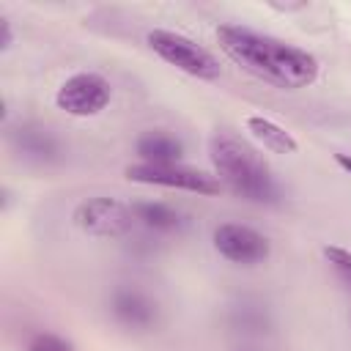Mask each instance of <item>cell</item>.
<instances>
[{"instance_id":"1","label":"cell","mask_w":351,"mask_h":351,"mask_svg":"<svg viewBox=\"0 0 351 351\" xmlns=\"http://www.w3.org/2000/svg\"><path fill=\"white\" fill-rule=\"evenodd\" d=\"M217 44L236 66L282 90L310 88L321 74V63L313 52L241 25H219Z\"/></svg>"},{"instance_id":"2","label":"cell","mask_w":351,"mask_h":351,"mask_svg":"<svg viewBox=\"0 0 351 351\" xmlns=\"http://www.w3.org/2000/svg\"><path fill=\"white\" fill-rule=\"evenodd\" d=\"M208 156L211 165L219 176V184L233 189L239 197L261 206H274L280 203L282 192L269 170V165L261 159V154L239 140L230 132H217L208 140Z\"/></svg>"},{"instance_id":"3","label":"cell","mask_w":351,"mask_h":351,"mask_svg":"<svg viewBox=\"0 0 351 351\" xmlns=\"http://www.w3.org/2000/svg\"><path fill=\"white\" fill-rule=\"evenodd\" d=\"M148 47L170 66H176L178 71L195 77V80H203V82H214L222 77V66L219 60L206 49L200 47L197 41H192L189 36H181V33H173V30H151L145 36Z\"/></svg>"},{"instance_id":"4","label":"cell","mask_w":351,"mask_h":351,"mask_svg":"<svg viewBox=\"0 0 351 351\" xmlns=\"http://www.w3.org/2000/svg\"><path fill=\"white\" fill-rule=\"evenodd\" d=\"M71 219L82 233L93 239H121V236H129L132 228L137 225L132 206L110 195H96L77 203Z\"/></svg>"},{"instance_id":"5","label":"cell","mask_w":351,"mask_h":351,"mask_svg":"<svg viewBox=\"0 0 351 351\" xmlns=\"http://www.w3.org/2000/svg\"><path fill=\"white\" fill-rule=\"evenodd\" d=\"M126 178L134 184H148V186H162V189H181V192H192V195H219L222 184L217 176H208L203 170L195 167H184V165H129L126 167Z\"/></svg>"},{"instance_id":"6","label":"cell","mask_w":351,"mask_h":351,"mask_svg":"<svg viewBox=\"0 0 351 351\" xmlns=\"http://www.w3.org/2000/svg\"><path fill=\"white\" fill-rule=\"evenodd\" d=\"M112 99V85L107 77L96 74V71H77L69 80H63V85L55 93V104L58 110H63L66 115L74 118H90L99 115Z\"/></svg>"},{"instance_id":"7","label":"cell","mask_w":351,"mask_h":351,"mask_svg":"<svg viewBox=\"0 0 351 351\" xmlns=\"http://www.w3.org/2000/svg\"><path fill=\"white\" fill-rule=\"evenodd\" d=\"M211 241H214V250L236 266H258L271 255V241L261 230L241 222L217 225Z\"/></svg>"},{"instance_id":"8","label":"cell","mask_w":351,"mask_h":351,"mask_svg":"<svg viewBox=\"0 0 351 351\" xmlns=\"http://www.w3.org/2000/svg\"><path fill=\"white\" fill-rule=\"evenodd\" d=\"M110 310L115 321L132 329H151L156 324V302L134 288H118L110 299Z\"/></svg>"},{"instance_id":"9","label":"cell","mask_w":351,"mask_h":351,"mask_svg":"<svg viewBox=\"0 0 351 351\" xmlns=\"http://www.w3.org/2000/svg\"><path fill=\"white\" fill-rule=\"evenodd\" d=\"M134 151L145 165H181V159L186 154L184 143L176 134H167L162 129L143 132L134 143Z\"/></svg>"},{"instance_id":"10","label":"cell","mask_w":351,"mask_h":351,"mask_svg":"<svg viewBox=\"0 0 351 351\" xmlns=\"http://www.w3.org/2000/svg\"><path fill=\"white\" fill-rule=\"evenodd\" d=\"M132 211H134L137 225L156 230V233H173L186 225V219L178 208L159 203V200H137V203H132Z\"/></svg>"},{"instance_id":"11","label":"cell","mask_w":351,"mask_h":351,"mask_svg":"<svg viewBox=\"0 0 351 351\" xmlns=\"http://www.w3.org/2000/svg\"><path fill=\"white\" fill-rule=\"evenodd\" d=\"M247 129L250 134L271 154H296L299 151V140L282 129L280 123H274L271 118H263V115H250L247 118Z\"/></svg>"},{"instance_id":"12","label":"cell","mask_w":351,"mask_h":351,"mask_svg":"<svg viewBox=\"0 0 351 351\" xmlns=\"http://www.w3.org/2000/svg\"><path fill=\"white\" fill-rule=\"evenodd\" d=\"M14 145L19 148V154H25L27 159L36 162H49L58 156V140L49 129L36 126V123H25L14 132Z\"/></svg>"},{"instance_id":"13","label":"cell","mask_w":351,"mask_h":351,"mask_svg":"<svg viewBox=\"0 0 351 351\" xmlns=\"http://www.w3.org/2000/svg\"><path fill=\"white\" fill-rule=\"evenodd\" d=\"M233 326H239L241 332H266L269 329V315L261 304H252V302H241L233 307Z\"/></svg>"},{"instance_id":"14","label":"cell","mask_w":351,"mask_h":351,"mask_svg":"<svg viewBox=\"0 0 351 351\" xmlns=\"http://www.w3.org/2000/svg\"><path fill=\"white\" fill-rule=\"evenodd\" d=\"M324 258H326V263L337 271V277L351 285V250L329 244V247H324Z\"/></svg>"},{"instance_id":"15","label":"cell","mask_w":351,"mask_h":351,"mask_svg":"<svg viewBox=\"0 0 351 351\" xmlns=\"http://www.w3.org/2000/svg\"><path fill=\"white\" fill-rule=\"evenodd\" d=\"M27 351H74V346L55 332H38L27 340Z\"/></svg>"},{"instance_id":"16","label":"cell","mask_w":351,"mask_h":351,"mask_svg":"<svg viewBox=\"0 0 351 351\" xmlns=\"http://www.w3.org/2000/svg\"><path fill=\"white\" fill-rule=\"evenodd\" d=\"M0 27H3V49H8V47H11V41H14L11 22H8V19H0Z\"/></svg>"},{"instance_id":"17","label":"cell","mask_w":351,"mask_h":351,"mask_svg":"<svg viewBox=\"0 0 351 351\" xmlns=\"http://www.w3.org/2000/svg\"><path fill=\"white\" fill-rule=\"evenodd\" d=\"M335 162H337V165L351 176V154H337V156H335Z\"/></svg>"}]
</instances>
